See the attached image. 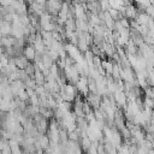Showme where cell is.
Wrapping results in <instances>:
<instances>
[{
    "label": "cell",
    "mask_w": 154,
    "mask_h": 154,
    "mask_svg": "<svg viewBox=\"0 0 154 154\" xmlns=\"http://www.w3.org/2000/svg\"><path fill=\"white\" fill-rule=\"evenodd\" d=\"M148 154H154V148L149 149V150H148Z\"/></svg>",
    "instance_id": "cell-4"
},
{
    "label": "cell",
    "mask_w": 154,
    "mask_h": 154,
    "mask_svg": "<svg viewBox=\"0 0 154 154\" xmlns=\"http://www.w3.org/2000/svg\"><path fill=\"white\" fill-rule=\"evenodd\" d=\"M114 96H116V101H117V103H118L119 106H122V107H124V108L128 107V106H126V94H125V93H123L122 90H117Z\"/></svg>",
    "instance_id": "cell-3"
},
{
    "label": "cell",
    "mask_w": 154,
    "mask_h": 154,
    "mask_svg": "<svg viewBox=\"0 0 154 154\" xmlns=\"http://www.w3.org/2000/svg\"><path fill=\"white\" fill-rule=\"evenodd\" d=\"M153 90H154V87H153Z\"/></svg>",
    "instance_id": "cell-6"
},
{
    "label": "cell",
    "mask_w": 154,
    "mask_h": 154,
    "mask_svg": "<svg viewBox=\"0 0 154 154\" xmlns=\"http://www.w3.org/2000/svg\"><path fill=\"white\" fill-rule=\"evenodd\" d=\"M149 1H150V4H152V5H154V0H149Z\"/></svg>",
    "instance_id": "cell-5"
},
{
    "label": "cell",
    "mask_w": 154,
    "mask_h": 154,
    "mask_svg": "<svg viewBox=\"0 0 154 154\" xmlns=\"http://www.w3.org/2000/svg\"><path fill=\"white\" fill-rule=\"evenodd\" d=\"M149 20H150V17H149L146 12H140V13L137 14V17L135 18V22H136L138 25H148Z\"/></svg>",
    "instance_id": "cell-2"
},
{
    "label": "cell",
    "mask_w": 154,
    "mask_h": 154,
    "mask_svg": "<svg viewBox=\"0 0 154 154\" xmlns=\"http://www.w3.org/2000/svg\"><path fill=\"white\" fill-rule=\"evenodd\" d=\"M138 13H140V11L136 7V5H134V4L128 5V6L124 7V17L128 18L129 20H134L137 17Z\"/></svg>",
    "instance_id": "cell-1"
}]
</instances>
